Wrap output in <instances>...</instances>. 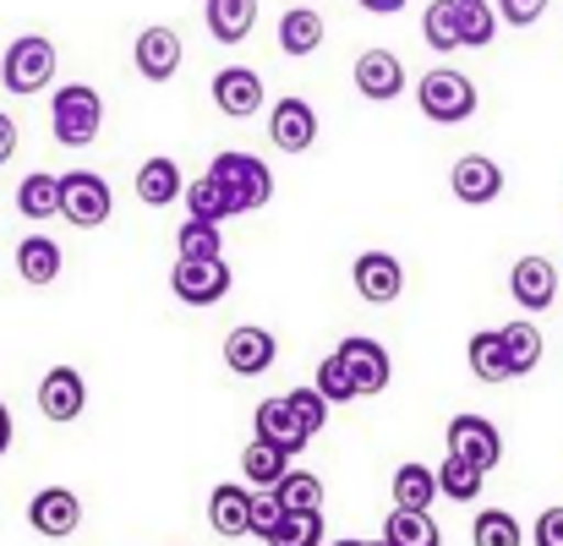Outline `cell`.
<instances>
[{"label":"cell","instance_id":"cell-1","mask_svg":"<svg viewBox=\"0 0 563 546\" xmlns=\"http://www.w3.org/2000/svg\"><path fill=\"white\" fill-rule=\"evenodd\" d=\"M208 176L219 181L230 213H257V208H268V197H274V170H268L257 154H241V148L213 154Z\"/></svg>","mask_w":563,"mask_h":546},{"label":"cell","instance_id":"cell-2","mask_svg":"<svg viewBox=\"0 0 563 546\" xmlns=\"http://www.w3.org/2000/svg\"><path fill=\"white\" fill-rule=\"evenodd\" d=\"M99 126H104V99H99V88L66 82V88L49 99V132H55V143L88 148V143H99Z\"/></svg>","mask_w":563,"mask_h":546},{"label":"cell","instance_id":"cell-3","mask_svg":"<svg viewBox=\"0 0 563 546\" xmlns=\"http://www.w3.org/2000/svg\"><path fill=\"white\" fill-rule=\"evenodd\" d=\"M416 104H421L427 121H438V126H460V121L476 115L482 93H476V82H471L465 71L438 66V71H427V77L416 82Z\"/></svg>","mask_w":563,"mask_h":546},{"label":"cell","instance_id":"cell-4","mask_svg":"<svg viewBox=\"0 0 563 546\" xmlns=\"http://www.w3.org/2000/svg\"><path fill=\"white\" fill-rule=\"evenodd\" d=\"M0 82H5V93H44L55 82V44L44 33L11 38V49L0 60Z\"/></svg>","mask_w":563,"mask_h":546},{"label":"cell","instance_id":"cell-5","mask_svg":"<svg viewBox=\"0 0 563 546\" xmlns=\"http://www.w3.org/2000/svg\"><path fill=\"white\" fill-rule=\"evenodd\" d=\"M443 443H449V459H465L482 476L504 465V437H498V426L487 415H454L449 432H443Z\"/></svg>","mask_w":563,"mask_h":546},{"label":"cell","instance_id":"cell-6","mask_svg":"<svg viewBox=\"0 0 563 546\" xmlns=\"http://www.w3.org/2000/svg\"><path fill=\"white\" fill-rule=\"evenodd\" d=\"M115 197H110V181L93 176V170H71L60 176V219H71L77 230H99L110 219Z\"/></svg>","mask_w":563,"mask_h":546},{"label":"cell","instance_id":"cell-7","mask_svg":"<svg viewBox=\"0 0 563 546\" xmlns=\"http://www.w3.org/2000/svg\"><path fill=\"white\" fill-rule=\"evenodd\" d=\"M230 285H235V274H230L224 257H213V263H176L170 268V290L187 307H219L230 296Z\"/></svg>","mask_w":563,"mask_h":546},{"label":"cell","instance_id":"cell-8","mask_svg":"<svg viewBox=\"0 0 563 546\" xmlns=\"http://www.w3.org/2000/svg\"><path fill=\"white\" fill-rule=\"evenodd\" d=\"M38 410H44V421H55V426L77 421V415L88 410V382H82V371H77V366H49L44 382H38Z\"/></svg>","mask_w":563,"mask_h":546},{"label":"cell","instance_id":"cell-9","mask_svg":"<svg viewBox=\"0 0 563 546\" xmlns=\"http://www.w3.org/2000/svg\"><path fill=\"white\" fill-rule=\"evenodd\" d=\"M345 371H351V382H356V393L367 399V393H383L388 388V377H394V361H388V350L367 339V334H351V339H340V350H334Z\"/></svg>","mask_w":563,"mask_h":546},{"label":"cell","instance_id":"cell-10","mask_svg":"<svg viewBox=\"0 0 563 546\" xmlns=\"http://www.w3.org/2000/svg\"><path fill=\"white\" fill-rule=\"evenodd\" d=\"M268 137H274V148H285V154H307V148L318 143V110H312L307 99L285 93V99L268 110Z\"/></svg>","mask_w":563,"mask_h":546},{"label":"cell","instance_id":"cell-11","mask_svg":"<svg viewBox=\"0 0 563 546\" xmlns=\"http://www.w3.org/2000/svg\"><path fill=\"white\" fill-rule=\"evenodd\" d=\"M449 186H454V197H460L465 208H487V202L504 197V165L487 159V154H465V159H454Z\"/></svg>","mask_w":563,"mask_h":546},{"label":"cell","instance_id":"cell-12","mask_svg":"<svg viewBox=\"0 0 563 546\" xmlns=\"http://www.w3.org/2000/svg\"><path fill=\"white\" fill-rule=\"evenodd\" d=\"M351 279H356V296L367 307H388V301L405 296V268H399L394 252H362L356 268H351Z\"/></svg>","mask_w":563,"mask_h":546},{"label":"cell","instance_id":"cell-13","mask_svg":"<svg viewBox=\"0 0 563 546\" xmlns=\"http://www.w3.org/2000/svg\"><path fill=\"white\" fill-rule=\"evenodd\" d=\"M274 356H279V339L268 328H257V323H241V328L224 334V366L235 377H263L274 366Z\"/></svg>","mask_w":563,"mask_h":546},{"label":"cell","instance_id":"cell-14","mask_svg":"<svg viewBox=\"0 0 563 546\" xmlns=\"http://www.w3.org/2000/svg\"><path fill=\"white\" fill-rule=\"evenodd\" d=\"M181 55H187V49H181V33L165 27V22H159V27H143L137 44H132V60H137V71H143L148 82H170V77L181 71Z\"/></svg>","mask_w":563,"mask_h":546},{"label":"cell","instance_id":"cell-15","mask_svg":"<svg viewBox=\"0 0 563 546\" xmlns=\"http://www.w3.org/2000/svg\"><path fill=\"white\" fill-rule=\"evenodd\" d=\"M263 77L252 71V66H224V71H213V104H219V115H230V121H246V115H257L263 110Z\"/></svg>","mask_w":563,"mask_h":546},{"label":"cell","instance_id":"cell-16","mask_svg":"<svg viewBox=\"0 0 563 546\" xmlns=\"http://www.w3.org/2000/svg\"><path fill=\"white\" fill-rule=\"evenodd\" d=\"M27 525H33L38 536H49V542L71 536V531L82 525V503H77V492H71V487H44V492H33V503H27Z\"/></svg>","mask_w":563,"mask_h":546},{"label":"cell","instance_id":"cell-17","mask_svg":"<svg viewBox=\"0 0 563 546\" xmlns=\"http://www.w3.org/2000/svg\"><path fill=\"white\" fill-rule=\"evenodd\" d=\"M509 290H515V301H520L526 312H548V307L559 301V268H553L548 257H520V263L509 268Z\"/></svg>","mask_w":563,"mask_h":546},{"label":"cell","instance_id":"cell-18","mask_svg":"<svg viewBox=\"0 0 563 546\" xmlns=\"http://www.w3.org/2000/svg\"><path fill=\"white\" fill-rule=\"evenodd\" d=\"M252 432H257V443H268V448H279V454H301L312 437L301 432V421L290 415V404H285V393L279 399H263L257 404V415H252Z\"/></svg>","mask_w":563,"mask_h":546},{"label":"cell","instance_id":"cell-19","mask_svg":"<svg viewBox=\"0 0 563 546\" xmlns=\"http://www.w3.org/2000/svg\"><path fill=\"white\" fill-rule=\"evenodd\" d=\"M356 88L373 99V104H388L405 93V60L394 49H362L356 55Z\"/></svg>","mask_w":563,"mask_h":546},{"label":"cell","instance_id":"cell-20","mask_svg":"<svg viewBox=\"0 0 563 546\" xmlns=\"http://www.w3.org/2000/svg\"><path fill=\"white\" fill-rule=\"evenodd\" d=\"M208 525H213L219 536H246V531H252V492L235 487V481L213 487V492H208Z\"/></svg>","mask_w":563,"mask_h":546},{"label":"cell","instance_id":"cell-21","mask_svg":"<svg viewBox=\"0 0 563 546\" xmlns=\"http://www.w3.org/2000/svg\"><path fill=\"white\" fill-rule=\"evenodd\" d=\"M323 33H329V22H323V11H312V5H290V11L279 16V49H285V55H312V49H323Z\"/></svg>","mask_w":563,"mask_h":546},{"label":"cell","instance_id":"cell-22","mask_svg":"<svg viewBox=\"0 0 563 546\" xmlns=\"http://www.w3.org/2000/svg\"><path fill=\"white\" fill-rule=\"evenodd\" d=\"M388 492H394V509H399V514H432V503H438V476H432L427 465H399Z\"/></svg>","mask_w":563,"mask_h":546},{"label":"cell","instance_id":"cell-23","mask_svg":"<svg viewBox=\"0 0 563 546\" xmlns=\"http://www.w3.org/2000/svg\"><path fill=\"white\" fill-rule=\"evenodd\" d=\"M202 22L219 44H241L252 27H257V0H208L202 5Z\"/></svg>","mask_w":563,"mask_h":546},{"label":"cell","instance_id":"cell-24","mask_svg":"<svg viewBox=\"0 0 563 546\" xmlns=\"http://www.w3.org/2000/svg\"><path fill=\"white\" fill-rule=\"evenodd\" d=\"M181 191H187V186H181V165H176V159L154 154V159L137 165V197H143L148 208H170Z\"/></svg>","mask_w":563,"mask_h":546},{"label":"cell","instance_id":"cell-25","mask_svg":"<svg viewBox=\"0 0 563 546\" xmlns=\"http://www.w3.org/2000/svg\"><path fill=\"white\" fill-rule=\"evenodd\" d=\"M16 274L27 285H55L60 279V246L49 235H22L16 241Z\"/></svg>","mask_w":563,"mask_h":546},{"label":"cell","instance_id":"cell-26","mask_svg":"<svg viewBox=\"0 0 563 546\" xmlns=\"http://www.w3.org/2000/svg\"><path fill=\"white\" fill-rule=\"evenodd\" d=\"M465 361H471V377H476V382H509V377H515V371H509V350H504V339H498V328L471 334Z\"/></svg>","mask_w":563,"mask_h":546},{"label":"cell","instance_id":"cell-27","mask_svg":"<svg viewBox=\"0 0 563 546\" xmlns=\"http://www.w3.org/2000/svg\"><path fill=\"white\" fill-rule=\"evenodd\" d=\"M285 470H290V454H279V448H268V443H246V454H241V476L252 481V492H274L279 481H285Z\"/></svg>","mask_w":563,"mask_h":546},{"label":"cell","instance_id":"cell-28","mask_svg":"<svg viewBox=\"0 0 563 546\" xmlns=\"http://www.w3.org/2000/svg\"><path fill=\"white\" fill-rule=\"evenodd\" d=\"M16 213L22 219H55L60 213V176H44V170H33L27 181H16Z\"/></svg>","mask_w":563,"mask_h":546},{"label":"cell","instance_id":"cell-29","mask_svg":"<svg viewBox=\"0 0 563 546\" xmlns=\"http://www.w3.org/2000/svg\"><path fill=\"white\" fill-rule=\"evenodd\" d=\"M285 514H323V481L312 470H285V481L274 487Z\"/></svg>","mask_w":563,"mask_h":546},{"label":"cell","instance_id":"cell-30","mask_svg":"<svg viewBox=\"0 0 563 546\" xmlns=\"http://www.w3.org/2000/svg\"><path fill=\"white\" fill-rule=\"evenodd\" d=\"M383 546H443V531L432 514H388L383 520Z\"/></svg>","mask_w":563,"mask_h":546},{"label":"cell","instance_id":"cell-31","mask_svg":"<svg viewBox=\"0 0 563 546\" xmlns=\"http://www.w3.org/2000/svg\"><path fill=\"white\" fill-rule=\"evenodd\" d=\"M449 5H454V16H460V44L487 49L493 33H498V11H493V0H449Z\"/></svg>","mask_w":563,"mask_h":546},{"label":"cell","instance_id":"cell-32","mask_svg":"<svg viewBox=\"0 0 563 546\" xmlns=\"http://www.w3.org/2000/svg\"><path fill=\"white\" fill-rule=\"evenodd\" d=\"M498 339L509 350V371L515 377H526V371L542 366V328L537 323H509V328H498Z\"/></svg>","mask_w":563,"mask_h":546},{"label":"cell","instance_id":"cell-33","mask_svg":"<svg viewBox=\"0 0 563 546\" xmlns=\"http://www.w3.org/2000/svg\"><path fill=\"white\" fill-rule=\"evenodd\" d=\"M213 257H224L219 224H197V219H187V224L176 230V263H213Z\"/></svg>","mask_w":563,"mask_h":546},{"label":"cell","instance_id":"cell-34","mask_svg":"<svg viewBox=\"0 0 563 546\" xmlns=\"http://www.w3.org/2000/svg\"><path fill=\"white\" fill-rule=\"evenodd\" d=\"M432 476H438V498H454V503H471V498H482V487H487V476H482L476 465H465V459H443Z\"/></svg>","mask_w":563,"mask_h":546},{"label":"cell","instance_id":"cell-35","mask_svg":"<svg viewBox=\"0 0 563 546\" xmlns=\"http://www.w3.org/2000/svg\"><path fill=\"white\" fill-rule=\"evenodd\" d=\"M471 546H526V531L509 509H482L471 525Z\"/></svg>","mask_w":563,"mask_h":546},{"label":"cell","instance_id":"cell-36","mask_svg":"<svg viewBox=\"0 0 563 546\" xmlns=\"http://www.w3.org/2000/svg\"><path fill=\"white\" fill-rule=\"evenodd\" d=\"M421 38H427L432 49H443V55L465 49V44H460V16H454L449 0H432V5H427V16H421Z\"/></svg>","mask_w":563,"mask_h":546},{"label":"cell","instance_id":"cell-37","mask_svg":"<svg viewBox=\"0 0 563 546\" xmlns=\"http://www.w3.org/2000/svg\"><path fill=\"white\" fill-rule=\"evenodd\" d=\"M181 197H187V208H191V219H197V224H219V219H230V202H224V191H219L213 176L191 181Z\"/></svg>","mask_w":563,"mask_h":546},{"label":"cell","instance_id":"cell-38","mask_svg":"<svg viewBox=\"0 0 563 546\" xmlns=\"http://www.w3.org/2000/svg\"><path fill=\"white\" fill-rule=\"evenodd\" d=\"M312 388L323 393V404H329V410H334V404H351V399H362L340 356H323V366H318V382H312Z\"/></svg>","mask_w":563,"mask_h":546},{"label":"cell","instance_id":"cell-39","mask_svg":"<svg viewBox=\"0 0 563 546\" xmlns=\"http://www.w3.org/2000/svg\"><path fill=\"white\" fill-rule=\"evenodd\" d=\"M268 546H323V514H285Z\"/></svg>","mask_w":563,"mask_h":546},{"label":"cell","instance_id":"cell-40","mask_svg":"<svg viewBox=\"0 0 563 546\" xmlns=\"http://www.w3.org/2000/svg\"><path fill=\"white\" fill-rule=\"evenodd\" d=\"M285 404H290V415L301 421V432H307V437H318V432L329 426V404H323V393H318V388H290V393H285Z\"/></svg>","mask_w":563,"mask_h":546},{"label":"cell","instance_id":"cell-41","mask_svg":"<svg viewBox=\"0 0 563 546\" xmlns=\"http://www.w3.org/2000/svg\"><path fill=\"white\" fill-rule=\"evenodd\" d=\"M279 520H285L279 498H274V492H252V531H246V536H263V542H268Z\"/></svg>","mask_w":563,"mask_h":546},{"label":"cell","instance_id":"cell-42","mask_svg":"<svg viewBox=\"0 0 563 546\" xmlns=\"http://www.w3.org/2000/svg\"><path fill=\"white\" fill-rule=\"evenodd\" d=\"M493 11H498V22H509V27H531V22H542L548 0H493Z\"/></svg>","mask_w":563,"mask_h":546},{"label":"cell","instance_id":"cell-43","mask_svg":"<svg viewBox=\"0 0 563 546\" xmlns=\"http://www.w3.org/2000/svg\"><path fill=\"white\" fill-rule=\"evenodd\" d=\"M531 542L537 546H563V503L559 509H542V520L531 525Z\"/></svg>","mask_w":563,"mask_h":546},{"label":"cell","instance_id":"cell-44","mask_svg":"<svg viewBox=\"0 0 563 546\" xmlns=\"http://www.w3.org/2000/svg\"><path fill=\"white\" fill-rule=\"evenodd\" d=\"M11 154H16V121H11V115L0 110V165H5Z\"/></svg>","mask_w":563,"mask_h":546},{"label":"cell","instance_id":"cell-45","mask_svg":"<svg viewBox=\"0 0 563 546\" xmlns=\"http://www.w3.org/2000/svg\"><path fill=\"white\" fill-rule=\"evenodd\" d=\"M356 5H367L377 16H394V11H405V0H356Z\"/></svg>","mask_w":563,"mask_h":546},{"label":"cell","instance_id":"cell-46","mask_svg":"<svg viewBox=\"0 0 563 546\" xmlns=\"http://www.w3.org/2000/svg\"><path fill=\"white\" fill-rule=\"evenodd\" d=\"M11 448V410H5V399H0V454Z\"/></svg>","mask_w":563,"mask_h":546},{"label":"cell","instance_id":"cell-47","mask_svg":"<svg viewBox=\"0 0 563 546\" xmlns=\"http://www.w3.org/2000/svg\"><path fill=\"white\" fill-rule=\"evenodd\" d=\"M323 546H383V542H323Z\"/></svg>","mask_w":563,"mask_h":546}]
</instances>
